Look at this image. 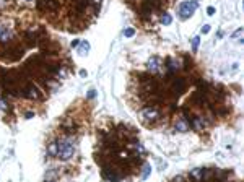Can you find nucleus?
Wrapping results in <instances>:
<instances>
[{
	"label": "nucleus",
	"instance_id": "obj_14",
	"mask_svg": "<svg viewBox=\"0 0 244 182\" xmlns=\"http://www.w3.org/2000/svg\"><path fill=\"white\" fill-rule=\"evenodd\" d=\"M150 171H151L150 164H145V166H143V171H142V179H147V176L150 174Z\"/></svg>",
	"mask_w": 244,
	"mask_h": 182
},
{
	"label": "nucleus",
	"instance_id": "obj_3",
	"mask_svg": "<svg viewBox=\"0 0 244 182\" xmlns=\"http://www.w3.org/2000/svg\"><path fill=\"white\" fill-rule=\"evenodd\" d=\"M140 117L145 124H153V122H156L160 119V111L156 108H145L140 112Z\"/></svg>",
	"mask_w": 244,
	"mask_h": 182
},
{
	"label": "nucleus",
	"instance_id": "obj_13",
	"mask_svg": "<svg viewBox=\"0 0 244 182\" xmlns=\"http://www.w3.org/2000/svg\"><path fill=\"white\" fill-rule=\"evenodd\" d=\"M171 21H173V18H171L168 13H165V15L161 17V23H163V25H171Z\"/></svg>",
	"mask_w": 244,
	"mask_h": 182
},
{
	"label": "nucleus",
	"instance_id": "obj_5",
	"mask_svg": "<svg viewBox=\"0 0 244 182\" xmlns=\"http://www.w3.org/2000/svg\"><path fill=\"white\" fill-rule=\"evenodd\" d=\"M104 176L112 182H117L120 179V174L116 172V169H109V168H104Z\"/></svg>",
	"mask_w": 244,
	"mask_h": 182
},
{
	"label": "nucleus",
	"instance_id": "obj_18",
	"mask_svg": "<svg viewBox=\"0 0 244 182\" xmlns=\"http://www.w3.org/2000/svg\"><path fill=\"white\" fill-rule=\"evenodd\" d=\"M241 36H243V29H241V28L231 34V37H233V39H238V37H241Z\"/></svg>",
	"mask_w": 244,
	"mask_h": 182
},
{
	"label": "nucleus",
	"instance_id": "obj_6",
	"mask_svg": "<svg viewBox=\"0 0 244 182\" xmlns=\"http://www.w3.org/2000/svg\"><path fill=\"white\" fill-rule=\"evenodd\" d=\"M37 7H39V8L46 7V8H49V10H57V3H55L54 0H39V2H37Z\"/></svg>",
	"mask_w": 244,
	"mask_h": 182
},
{
	"label": "nucleus",
	"instance_id": "obj_23",
	"mask_svg": "<svg viewBox=\"0 0 244 182\" xmlns=\"http://www.w3.org/2000/svg\"><path fill=\"white\" fill-rule=\"evenodd\" d=\"M95 2H101V0H95Z\"/></svg>",
	"mask_w": 244,
	"mask_h": 182
},
{
	"label": "nucleus",
	"instance_id": "obj_17",
	"mask_svg": "<svg viewBox=\"0 0 244 182\" xmlns=\"http://www.w3.org/2000/svg\"><path fill=\"white\" fill-rule=\"evenodd\" d=\"M133 34H135V31H133L132 28H129V29H125V31H124V36L125 37H132Z\"/></svg>",
	"mask_w": 244,
	"mask_h": 182
},
{
	"label": "nucleus",
	"instance_id": "obj_4",
	"mask_svg": "<svg viewBox=\"0 0 244 182\" xmlns=\"http://www.w3.org/2000/svg\"><path fill=\"white\" fill-rule=\"evenodd\" d=\"M148 68L151 72H160V68H161V59L160 57H151L148 60Z\"/></svg>",
	"mask_w": 244,
	"mask_h": 182
},
{
	"label": "nucleus",
	"instance_id": "obj_1",
	"mask_svg": "<svg viewBox=\"0 0 244 182\" xmlns=\"http://www.w3.org/2000/svg\"><path fill=\"white\" fill-rule=\"evenodd\" d=\"M73 154H75V143L72 138H62L60 141H57V156L62 161H68Z\"/></svg>",
	"mask_w": 244,
	"mask_h": 182
},
{
	"label": "nucleus",
	"instance_id": "obj_8",
	"mask_svg": "<svg viewBox=\"0 0 244 182\" xmlns=\"http://www.w3.org/2000/svg\"><path fill=\"white\" fill-rule=\"evenodd\" d=\"M8 39H10V29L7 26L0 25V41L5 42V41H8Z\"/></svg>",
	"mask_w": 244,
	"mask_h": 182
},
{
	"label": "nucleus",
	"instance_id": "obj_15",
	"mask_svg": "<svg viewBox=\"0 0 244 182\" xmlns=\"http://www.w3.org/2000/svg\"><path fill=\"white\" fill-rule=\"evenodd\" d=\"M49 154H55L57 156V143H50V146H49Z\"/></svg>",
	"mask_w": 244,
	"mask_h": 182
},
{
	"label": "nucleus",
	"instance_id": "obj_20",
	"mask_svg": "<svg viewBox=\"0 0 244 182\" xmlns=\"http://www.w3.org/2000/svg\"><path fill=\"white\" fill-rule=\"evenodd\" d=\"M207 15H210V17H212V15H215V8H213V7H208V8H207Z\"/></svg>",
	"mask_w": 244,
	"mask_h": 182
},
{
	"label": "nucleus",
	"instance_id": "obj_2",
	"mask_svg": "<svg viewBox=\"0 0 244 182\" xmlns=\"http://www.w3.org/2000/svg\"><path fill=\"white\" fill-rule=\"evenodd\" d=\"M197 10V2L195 0H189V2H182L179 5V17L182 20H187L189 17H192Z\"/></svg>",
	"mask_w": 244,
	"mask_h": 182
},
{
	"label": "nucleus",
	"instance_id": "obj_10",
	"mask_svg": "<svg viewBox=\"0 0 244 182\" xmlns=\"http://www.w3.org/2000/svg\"><path fill=\"white\" fill-rule=\"evenodd\" d=\"M176 130L186 132V130H189V124H187L186 120H178V122H176Z\"/></svg>",
	"mask_w": 244,
	"mask_h": 182
},
{
	"label": "nucleus",
	"instance_id": "obj_11",
	"mask_svg": "<svg viewBox=\"0 0 244 182\" xmlns=\"http://www.w3.org/2000/svg\"><path fill=\"white\" fill-rule=\"evenodd\" d=\"M184 90V80H178V81H174L173 85V91L174 93H181Z\"/></svg>",
	"mask_w": 244,
	"mask_h": 182
},
{
	"label": "nucleus",
	"instance_id": "obj_19",
	"mask_svg": "<svg viewBox=\"0 0 244 182\" xmlns=\"http://www.w3.org/2000/svg\"><path fill=\"white\" fill-rule=\"evenodd\" d=\"M208 31H210V25H203V26H202V33L207 34Z\"/></svg>",
	"mask_w": 244,
	"mask_h": 182
},
{
	"label": "nucleus",
	"instance_id": "obj_16",
	"mask_svg": "<svg viewBox=\"0 0 244 182\" xmlns=\"http://www.w3.org/2000/svg\"><path fill=\"white\" fill-rule=\"evenodd\" d=\"M199 42H200V37H199V36L192 37V49H194V50H197V47H199Z\"/></svg>",
	"mask_w": 244,
	"mask_h": 182
},
{
	"label": "nucleus",
	"instance_id": "obj_7",
	"mask_svg": "<svg viewBox=\"0 0 244 182\" xmlns=\"http://www.w3.org/2000/svg\"><path fill=\"white\" fill-rule=\"evenodd\" d=\"M23 96H26V98H39V91H37L36 86H28L25 90V93H23Z\"/></svg>",
	"mask_w": 244,
	"mask_h": 182
},
{
	"label": "nucleus",
	"instance_id": "obj_22",
	"mask_svg": "<svg viewBox=\"0 0 244 182\" xmlns=\"http://www.w3.org/2000/svg\"><path fill=\"white\" fill-rule=\"evenodd\" d=\"M78 44H80V41H78V39H75V41H72V47H78Z\"/></svg>",
	"mask_w": 244,
	"mask_h": 182
},
{
	"label": "nucleus",
	"instance_id": "obj_9",
	"mask_svg": "<svg viewBox=\"0 0 244 182\" xmlns=\"http://www.w3.org/2000/svg\"><path fill=\"white\" fill-rule=\"evenodd\" d=\"M88 50H90V44H88L86 41H80V44H78V52L82 55H85V54H88Z\"/></svg>",
	"mask_w": 244,
	"mask_h": 182
},
{
	"label": "nucleus",
	"instance_id": "obj_21",
	"mask_svg": "<svg viewBox=\"0 0 244 182\" xmlns=\"http://www.w3.org/2000/svg\"><path fill=\"white\" fill-rule=\"evenodd\" d=\"M95 96H96V91H95V90H90V93H88V98H90V99H93Z\"/></svg>",
	"mask_w": 244,
	"mask_h": 182
},
{
	"label": "nucleus",
	"instance_id": "obj_12",
	"mask_svg": "<svg viewBox=\"0 0 244 182\" xmlns=\"http://www.w3.org/2000/svg\"><path fill=\"white\" fill-rule=\"evenodd\" d=\"M203 174H205V171H203V169H195V171H192V177L200 179V177H203Z\"/></svg>",
	"mask_w": 244,
	"mask_h": 182
}]
</instances>
